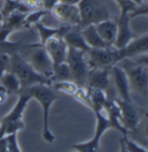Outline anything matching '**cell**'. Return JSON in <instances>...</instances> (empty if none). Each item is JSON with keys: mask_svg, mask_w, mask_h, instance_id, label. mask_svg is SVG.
Listing matches in <instances>:
<instances>
[{"mask_svg": "<svg viewBox=\"0 0 148 152\" xmlns=\"http://www.w3.org/2000/svg\"><path fill=\"white\" fill-rule=\"evenodd\" d=\"M8 71L12 72L18 78L21 92L35 85L51 86L53 83L50 79L38 74L19 53L10 56Z\"/></svg>", "mask_w": 148, "mask_h": 152, "instance_id": "obj_1", "label": "cell"}, {"mask_svg": "<svg viewBox=\"0 0 148 152\" xmlns=\"http://www.w3.org/2000/svg\"><path fill=\"white\" fill-rule=\"evenodd\" d=\"M18 95V101L0 122V138L7 135L18 133L24 128V113L29 101L32 98L27 90L22 91Z\"/></svg>", "mask_w": 148, "mask_h": 152, "instance_id": "obj_2", "label": "cell"}, {"mask_svg": "<svg viewBox=\"0 0 148 152\" xmlns=\"http://www.w3.org/2000/svg\"><path fill=\"white\" fill-rule=\"evenodd\" d=\"M32 99H35L40 104L43 109V138L48 143H53L55 141V136L49 129V117L50 107L57 99L56 91L49 85H35L28 89Z\"/></svg>", "mask_w": 148, "mask_h": 152, "instance_id": "obj_3", "label": "cell"}, {"mask_svg": "<svg viewBox=\"0 0 148 152\" xmlns=\"http://www.w3.org/2000/svg\"><path fill=\"white\" fill-rule=\"evenodd\" d=\"M19 54L38 74L52 80L54 64L43 45L40 43H29L28 46Z\"/></svg>", "mask_w": 148, "mask_h": 152, "instance_id": "obj_4", "label": "cell"}, {"mask_svg": "<svg viewBox=\"0 0 148 152\" xmlns=\"http://www.w3.org/2000/svg\"><path fill=\"white\" fill-rule=\"evenodd\" d=\"M147 55L135 57L136 61L130 66H122L126 71L129 82L130 91L144 98L148 95L147 59L141 61Z\"/></svg>", "mask_w": 148, "mask_h": 152, "instance_id": "obj_5", "label": "cell"}, {"mask_svg": "<svg viewBox=\"0 0 148 152\" xmlns=\"http://www.w3.org/2000/svg\"><path fill=\"white\" fill-rule=\"evenodd\" d=\"M77 6L81 16L80 28L111 19L110 10L102 0H80Z\"/></svg>", "mask_w": 148, "mask_h": 152, "instance_id": "obj_6", "label": "cell"}, {"mask_svg": "<svg viewBox=\"0 0 148 152\" xmlns=\"http://www.w3.org/2000/svg\"><path fill=\"white\" fill-rule=\"evenodd\" d=\"M65 61L70 69L71 80L78 86V87H86L87 77L89 70L86 58V52L68 48V56Z\"/></svg>", "mask_w": 148, "mask_h": 152, "instance_id": "obj_7", "label": "cell"}, {"mask_svg": "<svg viewBox=\"0 0 148 152\" xmlns=\"http://www.w3.org/2000/svg\"><path fill=\"white\" fill-rule=\"evenodd\" d=\"M86 58L89 68L111 69L121 61L120 52L114 48H90L86 52Z\"/></svg>", "mask_w": 148, "mask_h": 152, "instance_id": "obj_8", "label": "cell"}, {"mask_svg": "<svg viewBox=\"0 0 148 152\" xmlns=\"http://www.w3.org/2000/svg\"><path fill=\"white\" fill-rule=\"evenodd\" d=\"M96 117L95 132L90 140L80 143H74L72 148L76 152H98L100 149V142L103 134L111 128L108 118V115L103 108L102 110L94 113Z\"/></svg>", "mask_w": 148, "mask_h": 152, "instance_id": "obj_9", "label": "cell"}, {"mask_svg": "<svg viewBox=\"0 0 148 152\" xmlns=\"http://www.w3.org/2000/svg\"><path fill=\"white\" fill-rule=\"evenodd\" d=\"M56 19L70 27H81V16L77 4L58 2L51 10Z\"/></svg>", "mask_w": 148, "mask_h": 152, "instance_id": "obj_10", "label": "cell"}, {"mask_svg": "<svg viewBox=\"0 0 148 152\" xmlns=\"http://www.w3.org/2000/svg\"><path fill=\"white\" fill-rule=\"evenodd\" d=\"M115 101L120 108L121 123L124 128L127 132L136 130L141 121V114L139 108L133 104V100L125 101L117 99Z\"/></svg>", "mask_w": 148, "mask_h": 152, "instance_id": "obj_11", "label": "cell"}, {"mask_svg": "<svg viewBox=\"0 0 148 152\" xmlns=\"http://www.w3.org/2000/svg\"><path fill=\"white\" fill-rule=\"evenodd\" d=\"M43 46L54 65L64 62L66 61L68 47L62 35H56L48 39Z\"/></svg>", "mask_w": 148, "mask_h": 152, "instance_id": "obj_12", "label": "cell"}, {"mask_svg": "<svg viewBox=\"0 0 148 152\" xmlns=\"http://www.w3.org/2000/svg\"><path fill=\"white\" fill-rule=\"evenodd\" d=\"M118 50L120 52L121 61L147 55L148 35L144 34L134 37L125 47Z\"/></svg>", "mask_w": 148, "mask_h": 152, "instance_id": "obj_13", "label": "cell"}, {"mask_svg": "<svg viewBox=\"0 0 148 152\" xmlns=\"http://www.w3.org/2000/svg\"><path fill=\"white\" fill-rule=\"evenodd\" d=\"M131 19L130 14L120 12V18L117 22V37L113 45L114 48L120 49L124 48L130 41L137 37L133 32L130 26Z\"/></svg>", "mask_w": 148, "mask_h": 152, "instance_id": "obj_14", "label": "cell"}, {"mask_svg": "<svg viewBox=\"0 0 148 152\" xmlns=\"http://www.w3.org/2000/svg\"><path fill=\"white\" fill-rule=\"evenodd\" d=\"M110 75H112L114 86L120 96V99L125 101H132L129 82L124 68L118 66V64L112 66L110 69Z\"/></svg>", "mask_w": 148, "mask_h": 152, "instance_id": "obj_15", "label": "cell"}, {"mask_svg": "<svg viewBox=\"0 0 148 152\" xmlns=\"http://www.w3.org/2000/svg\"><path fill=\"white\" fill-rule=\"evenodd\" d=\"M110 84V69L89 68L87 77V87L106 92Z\"/></svg>", "mask_w": 148, "mask_h": 152, "instance_id": "obj_16", "label": "cell"}, {"mask_svg": "<svg viewBox=\"0 0 148 152\" xmlns=\"http://www.w3.org/2000/svg\"><path fill=\"white\" fill-rule=\"evenodd\" d=\"M94 26L103 42L108 47L113 48L117 37V23L112 19H108L99 23Z\"/></svg>", "mask_w": 148, "mask_h": 152, "instance_id": "obj_17", "label": "cell"}, {"mask_svg": "<svg viewBox=\"0 0 148 152\" xmlns=\"http://www.w3.org/2000/svg\"><path fill=\"white\" fill-rule=\"evenodd\" d=\"M63 39L68 47L88 52L90 48L85 42L81 33V28L77 27H70L63 35Z\"/></svg>", "mask_w": 148, "mask_h": 152, "instance_id": "obj_18", "label": "cell"}, {"mask_svg": "<svg viewBox=\"0 0 148 152\" xmlns=\"http://www.w3.org/2000/svg\"><path fill=\"white\" fill-rule=\"evenodd\" d=\"M81 33L85 42L90 48H102L108 47L102 40L96 31L94 25H88L81 28Z\"/></svg>", "mask_w": 148, "mask_h": 152, "instance_id": "obj_19", "label": "cell"}, {"mask_svg": "<svg viewBox=\"0 0 148 152\" xmlns=\"http://www.w3.org/2000/svg\"><path fill=\"white\" fill-rule=\"evenodd\" d=\"M35 27L38 31L39 37H40V44L42 45H43L46 42L48 39H49L56 35H62L63 37L66 31L70 28V26H67V25L60 27V28H51V27H48L46 25H44L41 22L37 23L35 24Z\"/></svg>", "mask_w": 148, "mask_h": 152, "instance_id": "obj_20", "label": "cell"}, {"mask_svg": "<svg viewBox=\"0 0 148 152\" xmlns=\"http://www.w3.org/2000/svg\"><path fill=\"white\" fill-rule=\"evenodd\" d=\"M0 85L7 90L10 95L19 94L21 93V84L18 78L15 74L8 70L1 77Z\"/></svg>", "mask_w": 148, "mask_h": 152, "instance_id": "obj_21", "label": "cell"}, {"mask_svg": "<svg viewBox=\"0 0 148 152\" xmlns=\"http://www.w3.org/2000/svg\"><path fill=\"white\" fill-rule=\"evenodd\" d=\"M89 92V102L90 109H92L94 113L99 112L104 108V105L108 100V96L105 91L100 89L88 88Z\"/></svg>", "mask_w": 148, "mask_h": 152, "instance_id": "obj_22", "label": "cell"}, {"mask_svg": "<svg viewBox=\"0 0 148 152\" xmlns=\"http://www.w3.org/2000/svg\"><path fill=\"white\" fill-rule=\"evenodd\" d=\"M29 43H23L19 42H10V40L0 41V55L12 56L20 53L24 48L28 46Z\"/></svg>", "mask_w": 148, "mask_h": 152, "instance_id": "obj_23", "label": "cell"}, {"mask_svg": "<svg viewBox=\"0 0 148 152\" xmlns=\"http://www.w3.org/2000/svg\"><path fill=\"white\" fill-rule=\"evenodd\" d=\"M65 80H71L70 69L66 61L54 65L52 75V82Z\"/></svg>", "mask_w": 148, "mask_h": 152, "instance_id": "obj_24", "label": "cell"}, {"mask_svg": "<svg viewBox=\"0 0 148 152\" xmlns=\"http://www.w3.org/2000/svg\"><path fill=\"white\" fill-rule=\"evenodd\" d=\"M50 11L44 9H39L29 11L26 14V17L24 22V28H29L31 25H35L37 23L40 22L43 17L46 16Z\"/></svg>", "mask_w": 148, "mask_h": 152, "instance_id": "obj_25", "label": "cell"}, {"mask_svg": "<svg viewBox=\"0 0 148 152\" xmlns=\"http://www.w3.org/2000/svg\"><path fill=\"white\" fill-rule=\"evenodd\" d=\"M52 88L55 91L65 93L67 94L74 95L78 89V86L72 80H65V81H55L52 83Z\"/></svg>", "mask_w": 148, "mask_h": 152, "instance_id": "obj_26", "label": "cell"}, {"mask_svg": "<svg viewBox=\"0 0 148 152\" xmlns=\"http://www.w3.org/2000/svg\"><path fill=\"white\" fill-rule=\"evenodd\" d=\"M127 152H148L146 148L139 145V143L127 138V136H123L121 138Z\"/></svg>", "mask_w": 148, "mask_h": 152, "instance_id": "obj_27", "label": "cell"}, {"mask_svg": "<svg viewBox=\"0 0 148 152\" xmlns=\"http://www.w3.org/2000/svg\"><path fill=\"white\" fill-rule=\"evenodd\" d=\"M4 138L6 141V145H7L9 152H21L18 142L17 133L7 135L4 137Z\"/></svg>", "mask_w": 148, "mask_h": 152, "instance_id": "obj_28", "label": "cell"}, {"mask_svg": "<svg viewBox=\"0 0 148 152\" xmlns=\"http://www.w3.org/2000/svg\"><path fill=\"white\" fill-rule=\"evenodd\" d=\"M10 59V56L0 55V79L3 76V75L8 70Z\"/></svg>", "mask_w": 148, "mask_h": 152, "instance_id": "obj_29", "label": "cell"}, {"mask_svg": "<svg viewBox=\"0 0 148 152\" xmlns=\"http://www.w3.org/2000/svg\"><path fill=\"white\" fill-rule=\"evenodd\" d=\"M9 96L10 94L7 90L3 86L0 85V104H4L7 101Z\"/></svg>", "mask_w": 148, "mask_h": 152, "instance_id": "obj_30", "label": "cell"}, {"mask_svg": "<svg viewBox=\"0 0 148 152\" xmlns=\"http://www.w3.org/2000/svg\"><path fill=\"white\" fill-rule=\"evenodd\" d=\"M0 152H9L4 137L0 138Z\"/></svg>", "mask_w": 148, "mask_h": 152, "instance_id": "obj_31", "label": "cell"}, {"mask_svg": "<svg viewBox=\"0 0 148 152\" xmlns=\"http://www.w3.org/2000/svg\"><path fill=\"white\" fill-rule=\"evenodd\" d=\"M59 2L66 3V4H77L80 0H58Z\"/></svg>", "mask_w": 148, "mask_h": 152, "instance_id": "obj_32", "label": "cell"}, {"mask_svg": "<svg viewBox=\"0 0 148 152\" xmlns=\"http://www.w3.org/2000/svg\"><path fill=\"white\" fill-rule=\"evenodd\" d=\"M131 1H133V3H135V4H138V5H141V4H145L147 0H131Z\"/></svg>", "mask_w": 148, "mask_h": 152, "instance_id": "obj_33", "label": "cell"}, {"mask_svg": "<svg viewBox=\"0 0 148 152\" xmlns=\"http://www.w3.org/2000/svg\"><path fill=\"white\" fill-rule=\"evenodd\" d=\"M3 6H4V0H0V11L3 9Z\"/></svg>", "mask_w": 148, "mask_h": 152, "instance_id": "obj_34", "label": "cell"}, {"mask_svg": "<svg viewBox=\"0 0 148 152\" xmlns=\"http://www.w3.org/2000/svg\"><path fill=\"white\" fill-rule=\"evenodd\" d=\"M2 21H3V15H2V13L0 11V23H2Z\"/></svg>", "mask_w": 148, "mask_h": 152, "instance_id": "obj_35", "label": "cell"}, {"mask_svg": "<svg viewBox=\"0 0 148 152\" xmlns=\"http://www.w3.org/2000/svg\"><path fill=\"white\" fill-rule=\"evenodd\" d=\"M75 152H76V151H75Z\"/></svg>", "mask_w": 148, "mask_h": 152, "instance_id": "obj_36", "label": "cell"}]
</instances>
